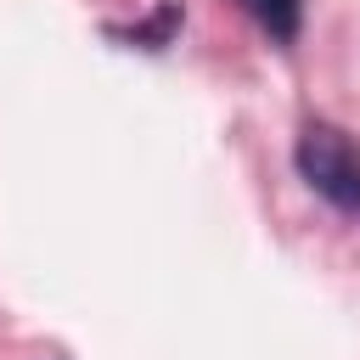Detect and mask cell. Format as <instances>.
<instances>
[{
	"mask_svg": "<svg viewBox=\"0 0 360 360\" xmlns=\"http://www.w3.org/2000/svg\"><path fill=\"white\" fill-rule=\"evenodd\" d=\"M292 163H298V180L326 197L338 214H354L360 219V141H349L338 124L326 118H309L298 129V146H292Z\"/></svg>",
	"mask_w": 360,
	"mask_h": 360,
	"instance_id": "cell-1",
	"label": "cell"
},
{
	"mask_svg": "<svg viewBox=\"0 0 360 360\" xmlns=\"http://www.w3.org/2000/svg\"><path fill=\"white\" fill-rule=\"evenodd\" d=\"M242 11L276 39V45H292L304 34V0H242Z\"/></svg>",
	"mask_w": 360,
	"mask_h": 360,
	"instance_id": "cell-2",
	"label": "cell"
}]
</instances>
